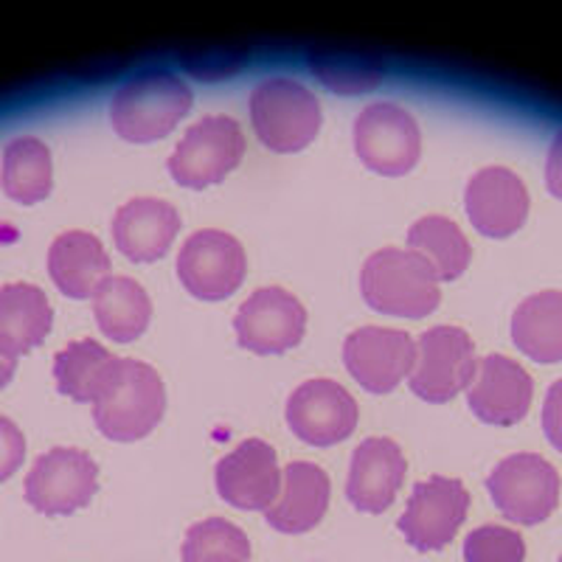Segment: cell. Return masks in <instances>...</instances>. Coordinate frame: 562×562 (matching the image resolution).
Here are the masks:
<instances>
[{
	"label": "cell",
	"mask_w": 562,
	"mask_h": 562,
	"mask_svg": "<svg viewBox=\"0 0 562 562\" xmlns=\"http://www.w3.org/2000/svg\"><path fill=\"white\" fill-rule=\"evenodd\" d=\"M90 301H93L99 329L115 344H130L140 338L153 321V301L147 290L130 276H110Z\"/></svg>",
	"instance_id": "cell-24"
},
{
	"label": "cell",
	"mask_w": 562,
	"mask_h": 562,
	"mask_svg": "<svg viewBox=\"0 0 562 562\" xmlns=\"http://www.w3.org/2000/svg\"><path fill=\"white\" fill-rule=\"evenodd\" d=\"M234 326L243 349L254 355H281L299 346L307 333V310L288 290L262 288L239 307Z\"/></svg>",
	"instance_id": "cell-14"
},
{
	"label": "cell",
	"mask_w": 562,
	"mask_h": 562,
	"mask_svg": "<svg viewBox=\"0 0 562 562\" xmlns=\"http://www.w3.org/2000/svg\"><path fill=\"white\" fill-rule=\"evenodd\" d=\"M248 273L245 248L225 231L205 228L186 239L178 256L183 288L200 301H223L243 288Z\"/></svg>",
	"instance_id": "cell-10"
},
{
	"label": "cell",
	"mask_w": 562,
	"mask_h": 562,
	"mask_svg": "<svg viewBox=\"0 0 562 562\" xmlns=\"http://www.w3.org/2000/svg\"><path fill=\"white\" fill-rule=\"evenodd\" d=\"M408 250L419 254L436 270L439 281L459 279L470 268V259H473L470 239L461 234L453 220L439 217V214L422 217L411 225Z\"/></svg>",
	"instance_id": "cell-27"
},
{
	"label": "cell",
	"mask_w": 562,
	"mask_h": 562,
	"mask_svg": "<svg viewBox=\"0 0 562 562\" xmlns=\"http://www.w3.org/2000/svg\"><path fill=\"white\" fill-rule=\"evenodd\" d=\"M310 70L340 97H358L380 88L383 82V63L371 54L335 52V48H313L307 57Z\"/></svg>",
	"instance_id": "cell-28"
},
{
	"label": "cell",
	"mask_w": 562,
	"mask_h": 562,
	"mask_svg": "<svg viewBox=\"0 0 562 562\" xmlns=\"http://www.w3.org/2000/svg\"><path fill=\"white\" fill-rule=\"evenodd\" d=\"M48 273L68 299H93L110 279L108 250L88 231H65L48 248Z\"/></svg>",
	"instance_id": "cell-21"
},
{
	"label": "cell",
	"mask_w": 562,
	"mask_h": 562,
	"mask_svg": "<svg viewBox=\"0 0 562 562\" xmlns=\"http://www.w3.org/2000/svg\"><path fill=\"white\" fill-rule=\"evenodd\" d=\"M470 512V492L461 481L434 475L411 492L396 529L416 551H439L459 535Z\"/></svg>",
	"instance_id": "cell-11"
},
{
	"label": "cell",
	"mask_w": 562,
	"mask_h": 562,
	"mask_svg": "<svg viewBox=\"0 0 562 562\" xmlns=\"http://www.w3.org/2000/svg\"><path fill=\"white\" fill-rule=\"evenodd\" d=\"M546 186L554 198L562 200V130L554 135L549 147V160H546Z\"/></svg>",
	"instance_id": "cell-34"
},
{
	"label": "cell",
	"mask_w": 562,
	"mask_h": 562,
	"mask_svg": "<svg viewBox=\"0 0 562 562\" xmlns=\"http://www.w3.org/2000/svg\"><path fill=\"white\" fill-rule=\"evenodd\" d=\"M543 430L551 445L562 453V380H557L549 389V394H546Z\"/></svg>",
	"instance_id": "cell-33"
},
{
	"label": "cell",
	"mask_w": 562,
	"mask_h": 562,
	"mask_svg": "<svg viewBox=\"0 0 562 562\" xmlns=\"http://www.w3.org/2000/svg\"><path fill=\"white\" fill-rule=\"evenodd\" d=\"M14 369H18V360L9 358V355H3V351H0V391L7 389L9 383H12Z\"/></svg>",
	"instance_id": "cell-35"
},
{
	"label": "cell",
	"mask_w": 562,
	"mask_h": 562,
	"mask_svg": "<svg viewBox=\"0 0 562 562\" xmlns=\"http://www.w3.org/2000/svg\"><path fill=\"white\" fill-rule=\"evenodd\" d=\"M526 543L520 531L506 526H481L464 540V562H524Z\"/></svg>",
	"instance_id": "cell-30"
},
{
	"label": "cell",
	"mask_w": 562,
	"mask_h": 562,
	"mask_svg": "<svg viewBox=\"0 0 562 562\" xmlns=\"http://www.w3.org/2000/svg\"><path fill=\"white\" fill-rule=\"evenodd\" d=\"M512 340L537 363L562 360V293L529 295L512 315Z\"/></svg>",
	"instance_id": "cell-25"
},
{
	"label": "cell",
	"mask_w": 562,
	"mask_h": 562,
	"mask_svg": "<svg viewBox=\"0 0 562 562\" xmlns=\"http://www.w3.org/2000/svg\"><path fill=\"white\" fill-rule=\"evenodd\" d=\"M250 124L270 153L293 155L310 147L321 130V104L295 79H265L250 93Z\"/></svg>",
	"instance_id": "cell-4"
},
{
	"label": "cell",
	"mask_w": 562,
	"mask_h": 562,
	"mask_svg": "<svg viewBox=\"0 0 562 562\" xmlns=\"http://www.w3.org/2000/svg\"><path fill=\"white\" fill-rule=\"evenodd\" d=\"M416 344L403 329L360 326L346 338L344 363L349 374L371 394H389L411 374Z\"/></svg>",
	"instance_id": "cell-13"
},
{
	"label": "cell",
	"mask_w": 562,
	"mask_h": 562,
	"mask_svg": "<svg viewBox=\"0 0 562 562\" xmlns=\"http://www.w3.org/2000/svg\"><path fill=\"white\" fill-rule=\"evenodd\" d=\"M214 479L220 498L243 512L270 509L281 490L279 459L262 439H245L237 450L223 456Z\"/></svg>",
	"instance_id": "cell-15"
},
{
	"label": "cell",
	"mask_w": 562,
	"mask_h": 562,
	"mask_svg": "<svg viewBox=\"0 0 562 562\" xmlns=\"http://www.w3.org/2000/svg\"><path fill=\"white\" fill-rule=\"evenodd\" d=\"M192 88L169 70H147L115 90L110 104L113 130L130 144L167 138L192 110Z\"/></svg>",
	"instance_id": "cell-1"
},
{
	"label": "cell",
	"mask_w": 562,
	"mask_h": 562,
	"mask_svg": "<svg viewBox=\"0 0 562 562\" xmlns=\"http://www.w3.org/2000/svg\"><path fill=\"white\" fill-rule=\"evenodd\" d=\"M99 467L79 448H54L40 456L23 481L29 506L43 515H74L97 495Z\"/></svg>",
	"instance_id": "cell-9"
},
{
	"label": "cell",
	"mask_w": 562,
	"mask_h": 562,
	"mask_svg": "<svg viewBox=\"0 0 562 562\" xmlns=\"http://www.w3.org/2000/svg\"><path fill=\"white\" fill-rule=\"evenodd\" d=\"M245 57L239 52H209V54H189V57H183V65L186 70H192L194 77L205 79V82H211V79H223L228 77V74H234V70L243 68Z\"/></svg>",
	"instance_id": "cell-31"
},
{
	"label": "cell",
	"mask_w": 562,
	"mask_h": 562,
	"mask_svg": "<svg viewBox=\"0 0 562 562\" xmlns=\"http://www.w3.org/2000/svg\"><path fill=\"white\" fill-rule=\"evenodd\" d=\"M405 456L394 439H366L351 456L346 498L358 512L383 515L394 504L396 492L405 481Z\"/></svg>",
	"instance_id": "cell-18"
},
{
	"label": "cell",
	"mask_w": 562,
	"mask_h": 562,
	"mask_svg": "<svg viewBox=\"0 0 562 562\" xmlns=\"http://www.w3.org/2000/svg\"><path fill=\"white\" fill-rule=\"evenodd\" d=\"M180 214L167 200L135 198L115 211L113 243L130 262H158L172 248Z\"/></svg>",
	"instance_id": "cell-19"
},
{
	"label": "cell",
	"mask_w": 562,
	"mask_h": 562,
	"mask_svg": "<svg viewBox=\"0 0 562 562\" xmlns=\"http://www.w3.org/2000/svg\"><path fill=\"white\" fill-rule=\"evenodd\" d=\"M183 562H248L250 540L225 518H209L186 531Z\"/></svg>",
	"instance_id": "cell-29"
},
{
	"label": "cell",
	"mask_w": 562,
	"mask_h": 562,
	"mask_svg": "<svg viewBox=\"0 0 562 562\" xmlns=\"http://www.w3.org/2000/svg\"><path fill=\"white\" fill-rule=\"evenodd\" d=\"M52 304L34 284H7L0 290V351L18 360L52 333Z\"/></svg>",
	"instance_id": "cell-22"
},
{
	"label": "cell",
	"mask_w": 562,
	"mask_h": 562,
	"mask_svg": "<svg viewBox=\"0 0 562 562\" xmlns=\"http://www.w3.org/2000/svg\"><path fill=\"white\" fill-rule=\"evenodd\" d=\"M122 360L124 358H115L113 351H108L93 338L74 340L54 358V380H57L59 394L74 403L93 405L113 383Z\"/></svg>",
	"instance_id": "cell-23"
},
{
	"label": "cell",
	"mask_w": 562,
	"mask_h": 562,
	"mask_svg": "<svg viewBox=\"0 0 562 562\" xmlns=\"http://www.w3.org/2000/svg\"><path fill=\"white\" fill-rule=\"evenodd\" d=\"M467 217L490 239H506L529 217V192L512 169L486 167L473 175L464 194Z\"/></svg>",
	"instance_id": "cell-16"
},
{
	"label": "cell",
	"mask_w": 562,
	"mask_h": 562,
	"mask_svg": "<svg viewBox=\"0 0 562 562\" xmlns=\"http://www.w3.org/2000/svg\"><path fill=\"white\" fill-rule=\"evenodd\" d=\"M358 416L355 396L335 380H307L288 400L290 430L313 448L349 439L358 428Z\"/></svg>",
	"instance_id": "cell-12"
},
{
	"label": "cell",
	"mask_w": 562,
	"mask_h": 562,
	"mask_svg": "<svg viewBox=\"0 0 562 562\" xmlns=\"http://www.w3.org/2000/svg\"><path fill=\"white\" fill-rule=\"evenodd\" d=\"M473 338L459 326H430L416 340V360L408 385L425 403H450L475 378Z\"/></svg>",
	"instance_id": "cell-6"
},
{
	"label": "cell",
	"mask_w": 562,
	"mask_h": 562,
	"mask_svg": "<svg viewBox=\"0 0 562 562\" xmlns=\"http://www.w3.org/2000/svg\"><path fill=\"white\" fill-rule=\"evenodd\" d=\"M360 290L371 310L396 318H425L441 301L439 276L419 254L383 248L366 259Z\"/></svg>",
	"instance_id": "cell-2"
},
{
	"label": "cell",
	"mask_w": 562,
	"mask_h": 562,
	"mask_svg": "<svg viewBox=\"0 0 562 562\" xmlns=\"http://www.w3.org/2000/svg\"><path fill=\"white\" fill-rule=\"evenodd\" d=\"M333 486L318 464L293 461L284 467L279 498L265 509V520L281 535H304L324 520Z\"/></svg>",
	"instance_id": "cell-20"
},
{
	"label": "cell",
	"mask_w": 562,
	"mask_h": 562,
	"mask_svg": "<svg viewBox=\"0 0 562 562\" xmlns=\"http://www.w3.org/2000/svg\"><path fill=\"white\" fill-rule=\"evenodd\" d=\"M23 459H26V439L12 419L0 416V481L18 473Z\"/></svg>",
	"instance_id": "cell-32"
},
{
	"label": "cell",
	"mask_w": 562,
	"mask_h": 562,
	"mask_svg": "<svg viewBox=\"0 0 562 562\" xmlns=\"http://www.w3.org/2000/svg\"><path fill=\"white\" fill-rule=\"evenodd\" d=\"M531 383L529 371L504 355H490L479 363L475 378L470 383V408L486 425H518L531 408Z\"/></svg>",
	"instance_id": "cell-17"
},
{
	"label": "cell",
	"mask_w": 562,
	"mask_h": 562,
	"mask_svg": "<svg viewBox=\"0 0 562 562\" xmlns=\"http://www.w3.org/2000/svg\"><path fill=\"white\" fill-rule=\"evenodd\" d=\"M486 490L506 520L537 526L560 504V473L543 456L515 453L492 470Z\"/></svg>",
	"instance_id": "cell-7"
},
{
	"label": "cell",
	"mask_w": 562,
	"mask_h": 562,
	"mask_svg": "<svg viewBox=\"0 0 562 562\" xmlns=\"http://www.w3.org/2000/svg\"><path fill=\"white\" fill-rule=\"evenodd\" d=\"M245 133L231 115H205L186 130L169 158V175L186 189H205L228 178L245 158Z\"/></svg>",
	"instance_id": "cell-5"
},
{
	"label": "cell",
	"mask_w": 562,
	"mask_h": 562,
	"mask_svg": "<svg viewBox=\"0 0 562 562\" xmlns=\"http://www.w3.org/2000/svg\"><path fill=\"white\" fill-rule=\"evenodd\" d=\"M355 149L371 172L403 178L419 164V124L408 110L391 102L369 104L355 122Z\"/></svg>",
	"instance_id": "cell-8"
},
{
	"label": "cell",
	"mask_w": 562,
	"mask_h": 562,
	"mask_svg": "<svg viewBox=\"0 0 562 562\" xmlns=\"http://www.w3.org/2000/svg\"><path fill=\"white\" fill-rule=\"evenodd\" d=\"M0 186H3L7 198L23 205H34L52 194V153H48L43 140L32 138V135L9 140L7 149H3Z\"/></svg>",
	"instance_id": "cell-26"
},
{
	"label": "cell",
	"mask_w": 562,
	"mask_h": 562,
	"mask_svg": "<svg viewBox=\"0 0 562 562\" xmlns=\"http://www.w3.org/2000/svg\"><path fill=\"white\" fill-rule=\"evenodd\" d=\"M167 411V389L153 366L122 360L113 383L93 403V422L110 441H138Z\"/></svg>",
	"instance_id": "cell-3"
},
{
	"label": "cell",
	"mask_w": 562,
	"mask_h": 562,
	"mask_svg": "<svg viewBox=\"0 0 562 562\" xmlns=\"http://www.w3.org/2000/svg\"><path fill=\"white\" fill-rule=\"evenodd\" d=\"M560 562H562V557H560Z\"/></svg>",
	"instance_id": "cell-36"
}]
</instances>
